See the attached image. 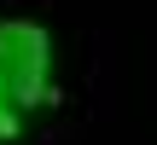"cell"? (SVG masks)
Returning a JSON list of instances; mask_svg holds the SVG:
<instances>
[{
    "mask_svg": "<svg viewBox=\"0 0 157 145\" xmlns=\"http://www.w3.org/2000/svg\"><path fill=\"white\" fill-rule=\"evenodd\" d=\"M0 81H6V93L23 110L58 105V87H52V35L41 23H23V17L0 23Z\"/></svg>",
    "mask_w": 157,
    "mask_h": 145,
    "instance_id": "cell-1",
    "label": "cell"
},
{
    "mask_svg": "<svg viewBox=\"0 0 157 145\" xmlns=\"http://www.w3.org/2000/svg\"><path fill=\"white\" fill-rule=\"evenodd\" d=\"M23 139V105L6 93V81H0V145H17Z\"/></svg>",
    "mask_w": 157,
    "mask_h": 145,
    "instance_id": "cell-2",
    "label": "cell"
}]
</instances>
